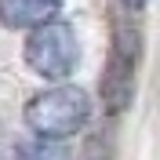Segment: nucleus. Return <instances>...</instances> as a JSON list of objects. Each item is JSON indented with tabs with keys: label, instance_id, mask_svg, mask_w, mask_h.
Instances as JSON below:
<instances>
[{
	"label": "nucleus",
	"instance_id": "obj_1",
	"mask_svg": "<svg viewBox=\"0 0 160 160\" xmlns=\"http://www.w3.org/2000/svg\"><path fill=\"white\" fill-rule=\"evenodd\" d=\"M91 117V102L88 95L73 84H58L51 91H40L33 95L29 106H26V124L37 138H69L77 135Z\"/></svg>",
	"mask_w": 160,
	"mask_h": 160
},
{
	"label": "nucleus",
	"instance_id": "obj_2",
	"mask_svg": "<svg viewBox=\"0 0 160 160\" xmlns=\"http://www.w3.org/2000/svg\"><path fill=\"white\" fill-rule=\"evenodd\" d=\"M26 62L48 80H66L80 62V44L69 22H44L26 40Z\"/></svg>",
	"mask_w": 160,
	"mask_h": 160
},
{
	"label": "nucleus",
	"instance_id": "obj_3",
	"mask_svg": "<svg viewBox=\"0 0 160 160\" xmlns=\"http://www.w3.org/2000/svg\"><path fill=\"white\" fill-rule=\"evenodd\" d=\"M142 37L131 22H117L113 26V51L109 66L102 73V106L106 113H124L131 102V88H135V66H138Z\"/></svg>",
	"mask_w": 160,
	"mask_h": 160
},
{
	"label": "nucleus",
	"instance_id": "obj_4",
	"mask_svg": "<svg viewBox=\"0 0 160 160\" xmlns=\"http://www.w3.org/2000/svg\"><path fill=\"white\" fill-rule=\"evenodd\" d=\"M62 0H0V22L8 29H37L58 15Z\"/></svg>",
	"mask_w": 160,
	"mask_h": 160
},
{
	"label": "nucleus",
	"instance_id": "obj_5",
	"mask_svg": "<svg viewBox=\"0 0 160 160\" xmlns=\"http://www.w3.org/2000/svg\"><path fill=\"white\" fill-rule=\"evenodd\" d=\"M18 160H69L55 138H33L26 146H18Z\"/></svg>",
	"mask_w": 160,
	"mask_h": 160
},
{
	"label": "nucleus",
	"instance_id": "obj_6",
	"mask_svg": "<svg viewBox=\"0 0 160 160\" xmlns=\"http://www.w3.org/2000/svg\"><path fill=\"white\" fill-rule=\"evenodd\" d=\"M142 4H146V0H124V8H131V11H138Z\"/></svg>",
	"mask_w": 160,
	"mask_h": 160
}]
</instances>
